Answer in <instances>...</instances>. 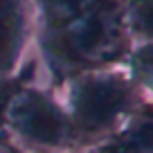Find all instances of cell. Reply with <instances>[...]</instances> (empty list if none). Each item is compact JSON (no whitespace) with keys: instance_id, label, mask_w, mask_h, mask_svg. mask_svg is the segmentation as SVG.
I'll return each mask as SVG.
<instances>
[{"instance_id":"cell-1","label":"cell","mask_w":153,"mask_h":153,"mask_svg":"<svg viewBox=\"0 0 153 153\" xmlns=\"http://www.w3.org/2000/svg\"><path fill=\"white\" fill-rule=\"evenodd\" d=\"M45 68L59 79L126 61L133 43L122 16V0H99L92 9L48 34H36Z\"/></svg>"},{"instance_id":"cell-2","label":"cell","mask_w":153,"mask_h":153,"mask_svg":"<svg viewBox=\"0 0 153 153\" xmlns=\"http://www.w3.org/2000/svg\"><path fill=\"white\" fill-rule=\"evenodd\" d=\"M140 90L128 70L99 68L63 79V110L76 137L113 133L137 108Z\"/></svg>"},{"instance_id":"cell-3","label":"cell","mask_w":153,"mask_h":153,"mask_svg":"<svg viewBox=\"0 0 153 153\" xmlns=\"http://www.w3.org/2000/svg\"><path fill=\"white\" fill-rule=\"evenodd\" d=\"M0 110L7 124L38 149H63L76 137L63 106L41 88H18Z\"/></svg>"},{"instance_id":"cell-4","label":"cell","mask_w":153,"mask_h":153,"mask_svg":"<svg viewBox=\"0 0 153 153\" xmlns=\"http://www.w3.org/2000/svg\"><path fill=\"white\" fill-rule=\"evenodd\" d=\"M32 36H36L32 0H0V74L14 72Z\"/></svg>"},{"instance_id":"cell-5","label":"cell","mask_w":153,"mask_h":153,"mask_svg":"<svg viewBox=\"0 0 153 153\" xmlns=\"http://www.w3.org/2000/svg\"><path fill=\"white\" fill-rule=\"evenodd\" d=\"M97 153H153V108L137 106L113 133L106 135Z\"/></svg>"},{"instance_id":"cell-6","label":"cell","mask_w":153,"mask_h":153,"mask_svg":"<svg viewBox=\"0 0 153 153\" xmlns=\"http://www.w3.org/2000/svg\"><path fill=\"white\" fill-rule=\"evenodd\" d=\"M99 0H32L36 34H48L61 29L81 14L97 5Z\"/></svg>"},{"instance_id":"cell-7","label":"cell","mask_w":153,"mask_h":153,"mask_svg":"<svg viewBox=\"0 0 153 153\" xmlns=\"http://www.w3.org/2000/svg\"><path fill=\"white\" fill-rule=\"evenodd\" d=\"M122 16L133 45L153 41V0H122Z\"/></svg>"},{"instance_id":"cell-8","label":"cell","mask_w":153,"mask_h":153,"mask_svg":"<svg viewBox=\"0 0 153 153\" xmlns=\"http://www.w3.org/2000/svg\"><path fill=\"white\" fill-rule=\"evenodd\" d=\"M124 63L128 68V74L135 81L137 90L153 92V41L133 45Z\"/></svg>"},{"instance_id":"cell-9","label":"cell","mask_w":153,"mask_h":153,"mask_svg":"<svg viewBox=\"0 0 153 153\" xmlns=\"http://www.w3.org/2000/svg\"><path fill=\"white\" fill-rule=\"evenodd\" d=\"M0 153H16L11 146H0Z\"/></svg>"}]
</instances>
